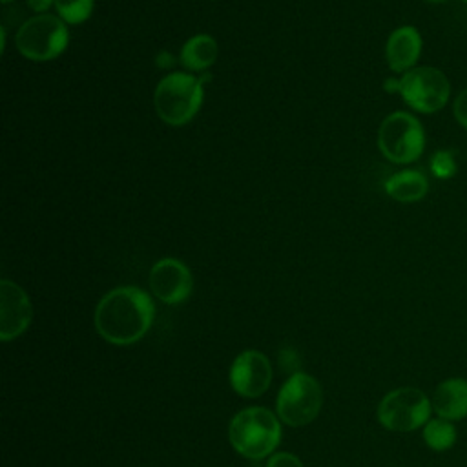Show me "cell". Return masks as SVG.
I'll return each instance as SVG.
<instances>
[{
  "label": "cell",
  "instance_id": "14",
  "mask_svg": "<svg viewBox=\"0 0 467 467\" xmlns=\"http://www.w3.org/2000/svg\"><path fill=\"white\" fill-rule=\"evenodd\" d=\"M429 190L427 177L418 170H403L385 182V192L400 202H414L425 197Z\"/></svg>",
  "mask_w": 467,
  "mask_h": 467
},
{
  "label": "cell",
  "instance_id": "7",
  "mask_svg": "<svg viewBox=\"0 0 467 467\" xmlns=\"http://www.w3.org/2000/svg\"><path fill=\"white\" fill-rule=\"evenodd\" d=\"M323 392L316 378L305 372L292 374L281 387L275 407L279 418L294 427L310 423L321 409Z\"/></svg>",
  "mask_w": 467,
  "mask_h": 467
},
{
  "label": "cell",
  "instance_id": "2",
  "mask_svg": "<svg viewBox=\"0 0 467 467\" xmlns=\"http://www.w3.org/2000/svg\"><path fill=\"white\" fill-rule=\"evenodd\" d=\"M228 438L239 454L257 460L277 447L281 427L275 414L268 409L248 407L232 418Z\"/></svg>",
  "mask_w": 467,
  "mask_h": 467
},
{
  "label": "cell",
  "instance_id": "15",
  "mask_svg": "<svg viewBox=\"0 0 467 467\" xmlns=\"http://www.w3.org/2000/svg\"><path fill=\"white\" fill-rule=\"evenodd\" d=\"M219 47L213 36L195 35L184 42L181 49V64L190 71L208 69L217 58Z\"/></svg>",
  "mask_w": 467,
  "mask_h": 467
},
{
  "label": "cell",
  "instance_id": "11",
  "mask_svg": "<svg viewBox=\"0 0 467 467\" xmlns=\"http://www.w3.org/2000/svg\"><path fill=\"white\" fill-rule=\"evenodd\" d=\"M31 323V303L27 294L13 281H0V339L18 337Z\"/></svg>",
  "mask_w": 467,
  "mask_h": 467
},
{
  "label": "cell",
  "instance_id": "21",
  "mask_svg": "<svg viewBox=\"0 0 467 467\" xmlns=\"http://www.w3.org/2000/svg\"><path fill=\"white\" fill-rule=\"evenodd\" d=\"M27 4L35 11H46L51 4H55V0H27Z\"/></svg>",
  "mask_w": 467,
  "mask_h": 467
},
{
  "label": "cell",
  "instance_id": "12",
  "mask_svg": "<svg viewBox=\"0 0 467 467\" xmlns=\"http://www.w3.org/2000/svg\"><path fill=\"white\" fill-rule=\"evenodd\" d=\"M420 51L421 36L418 29L412 26H401L396 31H392L385 47L387 62L390 69L396 73H407L409 69H412V66L420 58Z\"/></svg>",
  "mask_w": 467,
  "mask_h": 467
},
{
  "label": "cell",
  "instance_id": "22",
  "mask_svg": "<svg viewBox=\"0 0 467 467\" xmlns=\"http://www.w3.org/2000/svg\"><path fill=\"white\" fill-rule=\"evenodd\" d=\"M385 89H389V91H400V80H396V78H387Z\"/></svg>",
  "mask_w": 467,
  "mask_h": 467
},
{
  "label": "cell",
  "instance_id": "17",
  "mask_svg": "<svg viewBox=\"0 0 467 467\" xmlns=\"http://www.w3.org/2000/svg\"><path fill=\"white\" fill-rule=\"evenodd\" d=\"M53 5L67 24H82L93 11V0H55Z\"/></svg>",
  "mask_w": 467,
  "mask_h": 467
},
{
  "label": "cell",
  "instance_id": "9",
  "mask_svg": "<svg viewBox=\"0 0 467 467\" xmlns=\"http://www.w3.org/2000/svg\"><path fill=\"white\" fill-rule=\"evenodd\" d=\"M272 367L266 356L257 350L241 352L230 368L232 389L244 398H257L270 387Z\"/></svg>",
  "mask_w": 467,
  "mask_h": 467
},
{
  "label": "cell",
  "instance_id": "20",
  "mask_svg": "<svg viewBox=\"0 0 467 467\" xmlns=\"http://www.w3.org/2000/svg\"><path fill=\"white\" fill-rule=\"evenodd\" d=\"M452 111H454L456 120L467 130V88L456 97L454 106H452Z\"/></svg>",
  "mask_w": 467,
  "mask_h": 467
},
{
  "label": "cell",
  "instance_id": "10",
  "mask_svg": "<svg viewBox=\"0 0 467 467\" xmlns=\"http://www.w3.org/2000/svg\"><path fill=\"white\" fill-rule=\"evenodd\" d=\"M193 279L184 263L173 257L157 261L150 270V288L164 303L175 305L192 294Z\"/></svg>",
  "mask_w": 467,
  "mask_h": 467
},
{
  "label": "cell",
  "instance_id": "8",
  "mask_svg": "<svg viewBox=\"0 0 467 467\" xmlns=\"http://www.w3.org/2000/svg\"><path fill=\"white\" fill-rule=\"evenodd\" d=\"M400 93L409 108L420 113H434L447 104L451 86L440 69L420 66L400 78Z\"/></svg>",
  "mask_w": 467,
  "mask_h": 467
},
{
  "label": "cell",
  "instance_id": "23",
  "mask_svg": "<svg viewBox=\"0 0 467 467\" xmlns=\"http://www.w3.org/2000/svg\"><path fill=\"white\" fill-rule=\"evenodd\" d=\"M427 2H443V0H427Z\"/></svg>",
  "mask_w": 467,
  "mask_h": 467
},
{
  "label": "cell",
  "instance_id": "24",
  "mask_svg": "<svg viewBox=\"0 0 467 467\" xmlns=\"http://www.w3.org/2000/svg\"><path fill=\"white\" fill-rule=\"evenodd\" d=\"M2 2H4V4H7V2H11V0H2Z\"/></svg>",
  "mask_w": 467,
  "mask_h": 467
},
{
  "label": "cell",
  "instance_id": "1",
  "mask_svg": "<svg viewBox=\"0 0 467 467\" xmlns=\"http://www.w3.org/2000/svg\"><path fill=\"white\" fill-rule=\"evenodd\" d=\"M155 306L151 297L137 286L109 290L97 305V332L113 345L139 341L151 327Z\"/></svg>",
  "mask_w": 467,
  "mask_h": 467
},
{
  "label": "cell",
  "instance_id": "25",
  "mask_svg": "<svg viewBox=\"0 0 467 467\" xmlns=\"http://www.w3.org/2000/svg\"><path fill=\"white\" fill-rule=\"evenodd\" d=\"M463 2H467V0H463Z\"/></svg>",
  "mask_w": 467,
  "mask_h": 467
},
{
  "label": "cell",
  "instance_id": "3",
  "mask_svg": "<svg viewBox=\"0 0 467 467\" xmlns=\"http://www.w3.org/2000/svg\"><path fill=\"white\" fill-rule=\"evenodd\" d=\"M202 78L175 71L166 75L155 88V109L170 126H184L195 117L202 104Z\"/></svg>",
  "mask_w": 467,
  "mask_h": 467
},
{
  "label": "cell",
  "instance_id": "13",
  "mask_svg": "<svg viewBox=\"0 0 467 467\" xmlns=\"http://www.w3.org/2000/svg\"><path fill=\"white\" fill-rule=\"evenodd\" d=\"M432 410L445 420L458 421L467 418V379L447 378L434 389Z\"/></svg>",
  "mask_w": 467,
  "mask_h": 467
},
{
  "label": "cell",
  "instance_id": "19",
  "mask_svg": "<svg viewBox=\"0 0 467 467\" xmlns=\"http://www.w3.org/2000/svg\"><path fill=\"white\" fill-rule=\"evenodd\" d=\"M266 467H303V463L290 452H277L270 458Z\"/></svg>",
  "mask_w": 467,
  "mask_h": 467
},
{
  "label": "cell",
  "instance_id": "18",
  "mask_svg": "<svg viewBox=\"0 0 467 467\" xmlns=\"http://www.w3.org/2000/svg\"><path fill=\"white\" fill-rule=\"evenodd\" d=\"M431 171L438 179H451L456 173V161L452 151L438 150L431 159Z\"/></svg>",
  "mask_w": 467,
  "mask_h": 467
},
{
  "label": "cell",
  "instance_id": "4",
  "mask_svg": "<svg viewBox=\"0 0 467 467\" xmlns=\"http://www.w3.org/2000/svg\"><path fill=\"white\" fill-rule=\"evenodd\" d=\"M378 146L389 161L396 164H409L423 153V126L414 115L407 111H394L387 115L379 126Z\"/></svg>",
  "mask_w": 467,
  "mask_h": 467
},
{
  "label": "cell",
  "instance_id": "16",
  "mask_svg": "<svg viewBox=\"0 0 467 467\" xmlns=\"http://www.w3.org/2000/svg\"><path fill=\"white\" fill-rule=\"evenodd\" d=\"M458 440V429L451 420L445 418H431L423 425V441L429 449L436 452L449 451L456 445Z\"/></svg>",
  "mask_w": 467,
  "mask_h": 467
},
{
  "label": "cell",
  "instance_id": "6",
  "mask_svg": "<svg viewBox=\"0 0 467 467\" xmlns=\"http://www.w3.org/2000/svg\"><path fill=\"white\" fill-rule=\"evenodd\" d=\"M432 403L427 394L414 387H400L383 396L378 405L379 423L394 432H410L431 420Z\"/></svg>",
  "mask_w": 467,
  "mask_h": 467
},
{
  "label": "cell",
  "instance_id": "5",
  "mask_svg": "<svg viewBox=\"0 0 467 467\" xmlns=\"http://www.w3.org/2000/svg\"><path fill=\"white\" fill-rule=\"evenodd\" d=\"M16 49L31 60H51L64 53L69 42V33L60 16L36 15L26 20L15 36Z\"/></svg>",
  "mask_w": 467,
  "mask_h": 467
}]
</instances>
